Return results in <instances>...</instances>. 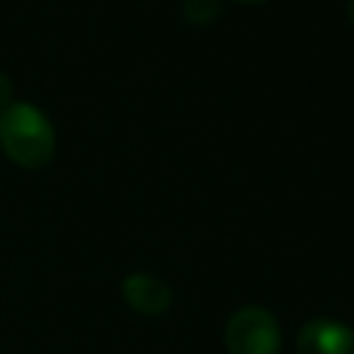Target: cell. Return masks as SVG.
Here are the masks:
<instances>
[{"label":"cell","instance_id":"52a82bcc","mask_svg":"<svg viewBox=\"0 0 354 354\" xmlns=\"http://www.w3.org/2000/svg\"><path fill=\"white\" fill-rule=\"evenodd\" d=\"M348 19H351V28H354V0L348 3Z\"/></svg>","mask_w":354,"mask_h":354},{"label":"cell","instance_id":"6da1fadb","mask_svg":"<svg viewBox=\"0 0 354 354\" xmlns=\"http://www.w3.org/2000/svg\"><path fill=\"white\" fill-rule=\"evenodd\" d=\"M0 149L22 169H44L55 155V130L30 102H11L0 111Z\"/></svg>","mask_w":354,"mask_h":354},{"label":"cell","instance_id":"8992f818","mask_svg":"<svg viewBox=\"0 0 354 354\" xmlns=\"http://www.w3.org/2000/svg\"><path fill=\"white\" fill-rule=\"evenodd\" d=\"M14 86H11V80H8V75L6 72H0V111L6 108V105H11L14 100Z\"/></svg>","mask_w":354,"mask_h":354},{"label":"cell","instance_id":"7a4b0ae2","mask_svg":"<svg viewBox=\"0 0 354 354\" xmlns=\"http://www.w3.org/2000/svg\"><path fill=\"white\" fill-rule=\"evenodd\" d=\"M224 343L230 354H279L282 332L266 307L246 304L227 318Z\"/></svg>","mask_w":354,"mask_h":354},{"label":"cell","instance_id":"5b68a950","mask_svg":"<svg viewBox=\"0 0 354 354\" xmlns=\"http://www.w3.org/2000/svg\"><path fill=\"white\" fill-rule=\"evenodd\" d=\"M183 17L191 25H207L213 19H218L221 14V0H183L180 3Z\"/></svg>","mask_w":354,"mask_h":354},{"label":"cell","instance_id":"3957f363","mask_svg":"<svg viewBox=\"0 0 354 354\" xmlns=\"http://www.w3.org/2000/svg\"><path fill=\"white\" fill-rule=\"evenodd\" d=\"M296 354H354V329L335 318H310L296 335Z\"/></svg>","mask_w":354,"mask_h":354},{"label":"cell","instance_id":"ba28073f","mask_svg":"<svg viewBox=\"0 0 354 354\" xmlns=\"http://www.w3.org/2000/svg\"><path fill=\"white\" fill-rule=\"evenodd\" d=\"M238 3H263V0H238Z\"/></svg>","mask_w":354,"mask_h":354},{"label":"cell","instance_id":"277c9868","mask_svg":"<svg viewBox=\"0 0 354 354\" xmlns=\"http://www.w3.org/2000/svg\"><path fill=\"white\" fill-rule=\"evenodd\" d=\"M122 296L127 307L141 315H160L171 304V288L166 279L149 271H133L122 279Z\"/></svg>","mask_w":354,"mask_h":354}]
</instances>
